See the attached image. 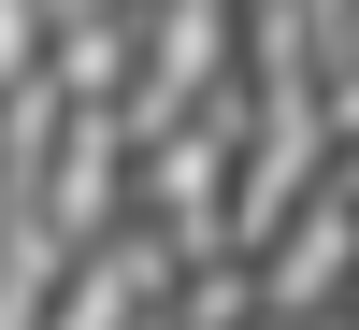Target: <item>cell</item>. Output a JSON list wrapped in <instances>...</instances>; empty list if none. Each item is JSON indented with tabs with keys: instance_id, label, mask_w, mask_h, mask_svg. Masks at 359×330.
Returning a JSON list of instances; mask_svg holds the SVG:
<instances>
[{
	"instance_id": "6da1fadb",
	"label": "cell",
	"mask_w": 359,
	"mask_h": 330,
	"mask_svg": "<svg viewBox=\"0 0 359 330\" xmlns=\"http://www.w3.org/2000/svg\"><path fill=\"white\" fill-rule=\"evenodd\" d=\"M245 287H259V316H359V201L331 172L287 201V230L245 259Z\"/></svg>"
},
{
	"instance_id": "7a4b0ae2",
	"label": "cell",
	"mask_w": 359,
	"mask_h": 330,
	"mask_svg": "<svg viewBox=\"0 0 359 330\" xmlns=\"http://www.w3.org/2000/svg\"><path fill=\"white\" fill-rule=\"evenodd\" d=\"M172 273H187V259H172V230H158V216H115L86 259H57L43 330H130V316H158V302H172Z\"/></svg>"
},
{
	"instance_id": "3957f363",
	"label": "cell",
	"mask_w": 359,
	"mask_h": 330,
	"mask_svg": "<svg viewBox=\"0 0 359 330\" xmlns=\"http://www.w3.org/2000/svg\"><path fill=\"white\" fill-rule=\"evenodd\" d=\"M115 216H130V130L86 101V115H57V144H43V245L86 259Z\"/></svg>"
},
{
	"instance_id": "277c9868",
	"label": "cell",
	"mask_w": 359,
	"mask_h": 330,
	"mask_svg": "<svg viewBox=\"0 0 359 330\" xmlns=\"http://www.w3.org/2000/svg\"><path fill=\"white\" fill-rule=\"evenodd\" d=\"M43 86V0H0V101Z\"/></svg>"
}]
</instances>
